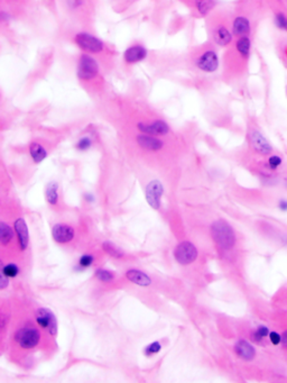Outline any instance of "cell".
I'll use <instances>...</instances> for the list:
<instances>
[{
	"label": "cell",
	"instance_id": "1",
	"mask_svg": "<svg viewBox=\"0 0 287 383\" xmlns=\"http://www.w3.org/2000/svg\"><path fill=\"white\" fill-rule=\"evenodd\" d=\"M252 53L251 36L235 37L222 55V78L228 83L240 81L249 68Z\"/></svg>",
	"mask_w": 287,
	"mask_h": 383
},
{
	"label": "cell",
	"instance_id": "2",
	"mask_svg": "<svg viewBox=\"0 0 287 383\" xmlns=\"http://www.w3.org/2000/svg\"><path fill=\"white\" fill-rule=\"evenodd\" d=\"M207 18L210 42L220 49H227L234 40L233 33L231 31L230 18L222 12L216 11H213Z\"/></svg>",
	"mask_w": 287,
	"mask_h": 383
},
{
	"label": "cell",
	"instance_id": "3",
	"mask_svg": "<svg viewBox=\"0 0 287 383\" xmlns=\"http://www.w3.org/2000/svg\"><path fill=\"white\" fill-rule=\"evenodd\" d=\"M192 66L203 75H213L221 67V60L217 46L211 42L199 46L192 54Z\"/></svg>",
	"mask_w": 287,
	"mask_h": 383
},
{
	"label": "cell",
	"instance_id": "4",
	"mask_svg": "<svg viewBox=\"0 0 287 383\" xmlns=\"http://www.w3.org/2000/svg\"><path fill=\"white\" fill-rule=\"evenodd\" d=\"M211 235L218 246H219L222 251H229V249L233 248L235 245V233L232 226L229 223H227L224 219H219L216 221L211 225Z\"/></svg>",
	"mask_w": 287,
	"mask_h": 383
},
{
	"label": "cell",
	"instance_id": "5",
	"mask_svg": "<svg viewBox=\"0 0 287 383\" xmlns=\"http://www.w3.org/2000/svg\"><path fill=\"white\" fill-rule=\"evenodd\" d=\"M76 77L80 81L90 83L100 75V64L92 54L82 53L76 62Z\"/></svg>",
	"mask_w": 287,
	"mask_h": 383
},
{
	"label": "cell",
	"instance_id": "6",
	"mask_svg": "<svg viewBox=\"0 0 287 383\" xmlns=\"http://www.w3.org/2000/svg\"><path fill=\"white\" fill-rule=\"evenodd\" d=\"M73 41L75 45L78 46L83 53L92 55L101 54L102 52H105L106 50L105 42L102 41L100 37L93 35V34L89 32L76 33L73 37Z\"/></svg>",
	"mask_w": 287,
	"mask_h": 383
},
{
	"label": "cell",
	"instance_id": "7",
	"mask_svg": "<svg viewBox=\"0 0 287 383\" xmlns=\"http://www.w3.org/2000/svg\"><path fill=\"white\" fill-rule=\"evenodd\" d=\"M247 141L248 144H249V148L260 156H268L273 153V146L271 142L266 139V136L261 133V131L258 130V127L254 126V125H251L248 128Z\"/></svg>",
	"mask_w": 287,
	"mask_h": 383
},
{
	"label": "cell",
	"instance_id": "8",
	"mask_svg": "<svg viewBox=\"0 0 287 383\" xmlns=\"http://www.w3.org/2000/svg\"><path fill=\"white\" fill-rule=\"evenodd\" d=\"M230 25L234 38L250 36L252 28H254L252 19L245 12H238V14H234L232 17H230Z\"/></svg>",
	"mask_w": 287,
	"mask_h": 383
},
{
	"label": "cell",
	"instance_id": "9",
	"mask_svg": "<svg viewBox=\"0 0 287 383\" xmlns=\"http://www.w3.org/2000/svg\"><path fill=\"white\" fill-rule=\"evenodd\" d=\"M15 339L21 348H24V350H32L40 343L41 333L35 327L26 326L17 331Z\"/></svg>",
	"mask_w": 287,
	"mask_h": 383
},
{
	"label": "cell",
	"instance_id": "10",
	"mask_svg": "<svg viewBox=\"0 0 287 383\" xmlns=\"http://www.w3.org/2000/svg\"><path fill=\"white\" fill-rule=\"evenodd\" d=\"M199 251L195 247V245L191 242H182L179 243L174 249V257L177 261V263L182 265L192 264L198 259Z\"/></svg>",
	"mask_w": 287,
	"mask_h": 383
},
{
	"label": "cell",
	"instance_id": "11",
	"mask_svg": "<svg viewBox=\"0 0 287 383\" xmlns=\"http://www.w3.org/2000/svg\"><path fill=\"white\" fill-rule=\"evenodd\" d=\"M137 130H138L140 133H143V134L162 137L170 134L171 127L169 123L165 122L164 119L157 118L148 123H145V122L138 123L137 124Z\"/></svg>",
	"mask_w": 287,
	"mask_h": 383
},
{
	"label": "cell",
	"instance_id": "12",
	"mask_svg": "<svg viewBox=\"0 0 287 383\" xmlns=\"http://www.w3.org/2000/svg\"><path fill=\"white\" fill-rule=\"evenodd\" d=\"M164 196V186L160 180L154 179L151 182H148L145 189V198H146L147 204L153 209L158 210L162 206V198Z\"/></svg>",
	"mask_w": 287,
	"mask_h": 383
},
{
	"label": "cell",
	"instance_id": "13",
	"mask_svg": "<svg viewBox=\"0 0 287 383\" xmlns=\"http://www.w3.org/2000/svg\"><path fill=\"white\" fill-rule=\"evenodd\" d=\"M148 54L149 52L146 46L136 43V44L127 47L122 54V59L127 66H135V64L145 61L148 58Z\"/></svg>",
	"mask_w": 287,
	"mask_h": 383
},
{
	"label": "cell",
	"instance_id": "14",
	"mask_svg": "<svg viewBox=\"0 0 287 383\" xmlns=\"http://www.w3.org/2000/svg\"><path fill=\"white\" fill-rule=\"evenodd\" d=\"M36 321L38 326L47 330V333L55 336L57 333V320L52 310L47 308H40L36 312Z\"/></svg>",
	"mask_w": 287,
	"mask_h": 383
},
{
	"label": "cell",
	"instance_id": "15",
	"mask_svg": "<svg viewBox=\"0 0 287 383\" xmlns=\"http://www.w3.org/2000/svg\"><path fill=\"white\" fill-rule=\"evenodd\" d=\"M136 142L141 149L148 152H158L164 148V142L160 137L143 134V133L136 136Z\"/></svg>",
	"mask_w": 287,
	"mask_h": 383
},
{
	"label": "cell",
	"instance_id": "16",
	"mask_svg": "<svg viewBox=\"0 0 287 383\" xmlns=\"http://www.w3.org/2000/svg\"><path fill=\"white\" fill-rule=\"evenodd\" d=\"M75 231L73 228L66 224H57L52 230V236L55 242L58 244H67L74 238Z\"/></svg>",
	"mask_w": 287,
	"mask_h": 383
},
{
	"label": "cell",
	"instance_id": "17",
	"mask_svg": "<svg viewBox=\"0 0 287 383\" xmlns=\"http://www.w3.org/2000/svg\"><path fill=\"white\" fill-rule=\"evenodd\" d=\"M191 3L194 14L201 18H207L217 7V0H192Z\"/></svg>",
	"mask_w": 287,
	"mask_h": 383
},
{
	"label": "cell",
	"instance_id": "18",
	"mask_svg": "<svg viewBox=\"0 0 287 383\" xmlns=\"http://www.w3.org/2000/svg\"><path fill=\"white\" fill-rule=\"evenodd\" d=\"M234 351L243 361H252L256 356V348L246 339H239L234 345Z\"/></svg>",
	"mask_w": 287,
	"mask_h": 383
},
{
	"label": "cell",
	"instance_id": "19",
	"mask_svg": "<svg viewBox=\"0 0 287 383\" xmlns=\"http://www.w3.org/2000/svg\"><path fill=\"white\" fill-rule=\"evenodd\" d=\"M15 231L17 234V238H18V243L20 248L25 251L28 246L29 242V233H28V227L27 224L25 222L24 218H17L14 223Z\"/></svg>",
	"mask_w": 287,
	"mask_h": 383
},
{
	"label": "cell",
	"instance_id": "20",
	"mask_svg": "<svg viewBox=\"0 0 287 383\" xmlns=\"http://www.w3.org/2000/svg\"><path fill=\"white\" fill-rule=\"evenodd\" d=\"M126 278L129 280L130 282L135 283V285L139 287H148L152 285V279L148 277L146 273L141 272L139 270L130 269L126 272Z\"/></svg>",
	"mask_w": 287,
	"mask_h": 383
},
{
	"label": "cell",
	"instance_id": "21",
	"mask_svg": "<svg viewBox=\"0 0 287 383\" xmlns=\"http://www.w3.org/2000/svg\"><path fill=\"white\" fill-rule=\"evenodd\" d=\"M29 156H31L32 161L35 164H40L45 158L49 156V152L47 150L38 142H32L29 144Z\"/></svg>",
	"mask_w": 287,
	"mask_h": 383
},
{
	"label": "cell",
	"instance_id": "22",
	"mask_svg": "<svg viewBox=\"0 0 287 383\" xmlns=\"http://www.w3.org/2000/svg\"><path fill=\"white\" fill-rule=\"evenodd\" d=\"M45 199L50 206L55 207L58 204V184L55 181L47 183L45 189Z\"/></svg>",
	"mask_w": 287,
	"mask_h": 383
},
{
	"label": "cell",
	"instance_id": "23",
	"mask_svg": "<svg viewBox=\"0 0 287 383\" xmlns=\"http://www.w3.org/2000/svg\"><path fill=\"white\" fill-rule=\"evenodd\" d=\"M14 238V230L8 224L0 222V244L8 245Z\"/></svg>",
	"mask_w": 287,
	"mask_h": 383
},
{
	"label": "cell",
	"instance_id": "24",
	"mask_svg": "<svg viewBox=\"0 0 287 383\" xmlns=\"http://www.w3.org/2000/svg\"><path fill=\"white\" fill-rule=\"evenodd\" d=\"M274 21L278 29L287 33V12L283 9H277L274 12Z\"/></svg>",
	"mask_w": 287,
	"mask_h": 383
},
{
	"label": "cell",
	"instance_id": "25",
	"mask_svg": "<svg viewBox=\"0 0 287 383\" xmlns=\"http://www.w3.org/2000/svg\"><path fill=\"white\" fill-rule=\"evenodd\" d=\"M269 335V329L268 327L265 325H260L257 327V328L252 331L251 334V338L255 343H263L265 341V338H267Z\"/></svg>",
	"mask_w": 287,
	"mask_h": 383
},
{
	"label": "cell",
	"instance_id": "26",
	"mask_svg": "<svg viewBox=\"0 0 287 383\" xmlns=\"http://www.w3.org/2000/svg\"><path fill=\"white\" fill-rule=\"evenodd\" d=\"M283 164V158L280 155H276V154H271L268 155V158L266 163H265V166H266L267 171L269 172H274L276 171L278 167H281Z\"/></svg>",
	"mask_w": 287,
	"mask_h": 383
},
{
	"label": "cell",
	"instance_id": "27",
	"mask_svg": "<svg viewBox=\"0 0 287 383\" xmlns=\"http://www.w3.org/2000/svg\"><path fill=\"white\" fill-rule=\"evenodd\" d=\"M102 248H104V251L109 254L110 256H113L114 259H121V257L123 256V253L115 245H114L111 242H104L102 243Z\"/></svg>",
	"mask_w": 287,
	"mask_h": 383
},
{
	"label": "cell",
	"instance_id": "28",
	"mask_svg": "<svg viewBox=\"0 0 287 383\" xmlns=\"http://www.w3.org/2000/svg\"><path fill=\"white\" fill-rule=\"evenodd\" d=\"M92 145H93V141L91 137L85 135L81 137V139H79V141L76 142L75 148L76 150L80 151V152H87L88 150L92 148Z\"/></svg>",
	"mask_w": 287,
	"mask_h": 383
},
{
	"label": "cell",
	"instance_id": "29",
	"mask_svg": "<svg viewBox=\"0 0 287 383\" xmlns=\"http://www.w3.org/2000/svg\"><path fill=\"white\" fill-rule=\"evenodd\" d=\"M94 275L101 282H111L115 279V274L106 269H98Z\"/></svg>",
	"mask_w": 287,
	"mask_h": 383
},
{
	"label": "cell",
	"instance_id": "30",
	"mask_svg": "<svg viewBox=\"0 0 287 383\" xmlns=\"http://www.w3.org/2000/svg\"><path fill=\"white\" fill-rule=\"evenodd\" d=\"M19 266L15 263H8L3 265V273L9 279H15L19 274Z\"/></svg>",
	"mask_w": 287,
	"mask_h": 383
},
{
	"label": "cell",
	"instance_id": "31",
	"mask_svg": "<svg viewBox=\"0 0 287 383\" xmlns=\"http://www.w3.org/2000/svg\"><path fill=\"white\" fill-rule=\"evenodd\" d=\"M161 350H162V344L158 341H155L146 346V348H145V354L147 356H152L157 354V353H160Z\"/></svg>",
	"mask_w": 287,
	"mask_h": 383
},
{
	"label": "cell",
	"instance_id": "32",
	"mask_svg": "<svg viewBox=\"0 0 287 383\" xmlns=\"http://www.w3.org/2000/svg\"><path fill=\"white\" fill-rule=\"evenodd\" d=\"M94 263V256L92 254H83L79 260V265L82 269H88Z\"/></svg>",
	"mask_w": 287,
	"mask_h": 383
},
{
	"label": "cell",
	"instance_id": "33",
	"mask_svg": "<svg viewBox=\"0 0 287 383\" xmlns=\"http://www.w3.org/2000/svg\"><path fill=\"white\" fill-rule=\"evenodd\" d=\"M9 286V278L6 277V274L3 273V263L0 260V290L6 289Z\"/></svg>",
	"mask_w": 287,
	"mask_h": 383
},
{
	"label": "cell",
	"instance_id": "34",
	"mask_svg": "<svg viewBox=\"0 0 287 383\" xmlns=\"http://www.w3.org/2000/svg\"><path fill=\"white\" fill-rule=\"evenodd\" d=\"M268 338H269V342H271L273 345H280V344H282V335L280 333H277V331H269V335H268Z\"/></svg>",
	"mask_w": 287,
	"mask_h": 383
},
{
	"label": "cell",
	"instance_id": "35",
	"mask_svg": "<svg viewBox=\"0 0 287 383\" xmlns=\"http://www.w3.org/2000/svg\"><path fill=\"white\" fill-rule=\"evenodd\" d=\"M8 321H9V316L7 313H0V333H2L6 329Z\"/></svg>",
	"mask_w": 287,
	"mask_h": 383
},
{
	"label": "cell",
	"instance_id": "36",
	"mask_svg": "<svg viewBox=\"0 0 287 383\" xmlns=\"http://www.w3.org/2000/svg\"><path fill=\"white\" fill-rule=\"evenodd\" d=\"M67 3L71 9H78L83 5V0H67Z\"/></svg>",
	"mask_w": 287,
	"mask_h": 383
},
{
	"label": "cell",
	"instance_id": "37",
	"mask_svg": "<svg viewBox=\"0 0 287 383\" xmlns=\"http://www.w3.org/2000/svg\"><path fill=\"white\" fill-rule=\"evenodd\" d=\"M11 18V15L8 11L1 10L0 11V23H7Z\"/></svg>",
	"mask_w": 287,
	"mask_h": 383
},
{
	"label": "cell",
	"instance_id": "38",
	"mask_svg": "<svg viewBox=\"0 0 287 383\" xmlns=\"http://www.w3.org/2000/svg\"><path fill=\"white\" fill-rule=\"evenodd\" d=\"M282 345L285 350H287V330H285L284 333L282 334Z\"/></svg>",
	"mask_w": 287,
	"mask_h": 383
},
{
	"label": "cell",
	"instance_id": "39",
	"mask_svg": "<svg viewBox=\"0 0 287 383\" xmlns=\"http://www.w3.org/2000/svg\"><path fill=\"white\" fill-rule=\"evenodd\" d=\"M278 207H280L281 210H283V212H286L287 210V200H281L280 202H278Z\"/></svg>",
	"mask_w": 287,
	"mask_h": 383
},
{
	"label": "cell",
	"instance_id": "40",
	"mask_svg": "<svg viewBox=\"0 0 287 383\" xmlns=\"http://www.w3.org/2000/svg\"><path fill=\"white\" fill-rule=\"evenodd\" d=\"M84 198L88 202H94V196L92 195V193H87V195L84 196Z\"/></svg>",
	"mask_w": 287,
	"mask_h": 383
},
{
	"label": "cell",
	"instance_id": "41",
	"mask_svg": "<svg viewBox=\"0 0 287 383\" xmlns=\"http://www.w3.org/2000/svg\"><path fill=\"white\" fill-rule=\"evenodd\" d=\"M282 58H283V61L285 62L286 67H287V46L285 47L284 51H283V53H282Z\"/></svg>",
	"mask_w": 287,
	"mask_h": 383
},
{
	"label": "cell",
	"instance_id": "42",
	"mask_svg": "<svg viewBox=\"0 0 287 383\" xmlns=\"http://www.w3.org/2000/svg\"><path fill=\"white\" fill-rule=\"evenodd\" d=\"M286 187H287V180H286Z\"/></svg>",
	"mask_w": 287,
	"mask_h": 383
},
{
	"label": "cell",
	"instance_id": "43",
	"mask_svg": "<svg viewBox=\"0 0 287 383\" xmlns=\"http://www.w3.org/2000/svg\"><path fill=\"white\" fill-rule=\"evenodd\" d=\"M286 92H287V88H286Z\"/></svg>",
	"mask_w": 287,
	"mask_h": 383
},
{
	"label": "cell",
	"instance_id": "44",
	"mask_svg": "<svg viewBox=\"0 0 287 383\" xmlns=\"http://www.w3.org/2000/svg\"><path fill=\"white\" fill-rule=\"evenodd\" d=\"M286 1H287V0H286Z\"/></svg>",
	"mask_w": 287,
	"mask_h": 383
}]
</instances>
